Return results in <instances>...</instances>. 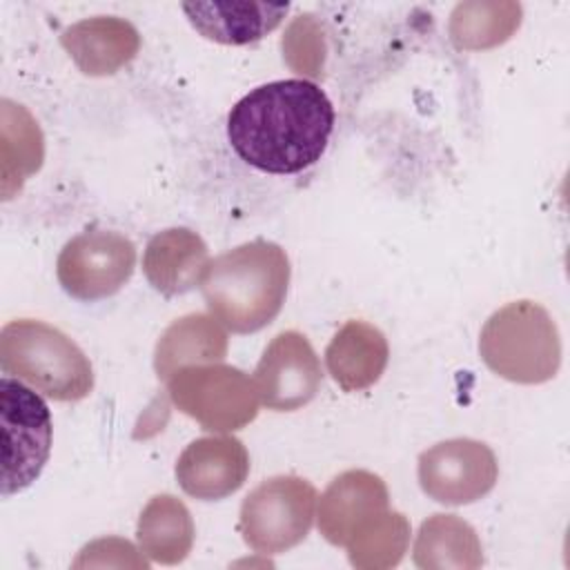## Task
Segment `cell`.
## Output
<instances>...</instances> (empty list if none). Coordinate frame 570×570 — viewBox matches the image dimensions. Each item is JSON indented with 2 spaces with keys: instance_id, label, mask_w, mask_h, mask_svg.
Returning <instances> with one entry per match:
<instances>
[{
  "instance_id": "6da1fadb",
  "label": "cell",
  "mask_w": 570,
  "mask_h": 570,
  "mask_svg": "<svg viewBox=\"0 0 570 570\" xmlns=\"http://www.w3.org/2000/svg\"><path fill=\"white\" fill-rule=\"evenodd\" d=\"M334 107L312 80L287 78L252 89L227 116L234 151L267 174H296L314 165L332 136Z\"/></svg>"
},
{
  "instance_id": "7a4b0ae2",
  "label": "cell",
  "mask_w": 570,
  "mask_h": 570,
  "mask_svg": "<svg viewBox=\"0 0 570 570\" xmlns=\"http://www.w3.org/2000/svg\"><path fill=\"white\" fill-rule=\"evenodd\" d=\"M289 285V258L269 240L238 245L209 263L203 296L216 321L249 334L276 318Z\"/></svg>"
},
{
  "instance_id": "3957f363",
  "label": "cell",
  "mask_w": 570,
  "mask_h": 570,
  "mask_svg": "<svg viewBox=\"0 0 570 570\" xmlns=\"http://www.w3.org/2000/svg\"><path fill=\"white\" fill-rule=\"evenodd\" d=\"M0 367L53 401H80L94 390L87 354L65 332L33 318L2 327Z\"/></svg>"
},
{
  "instance_id": "277c9868",
  "label": "cell",
  "mask_w": 570,
  "mask_h": 570,
  "mask_svg": "<svg viewBox=\"0 0 570 570\" xmlns=\"http://www.w3.org/2000/svg\"><path fill=\"white\" fill-rule=\"evenodd\" d=\"M479 352L492 372L514 383H543L557 374L561 361L557 325L532 301L497 309L481 330Z\"/></svg>"
},
{
  "instance_id": "5b68a950",
  "label": "cell",
  "mask_w": 570,
  "mask_h": 570,
  "mask_svg": "<svg viewBox=\"0 0 570 570\" xmlns=\"http://www.w3.org/2000/svg\"><path fill=\"white\" fill-rule=\"evenodd\" d=\"M2 428V497L22 492L42 472L53 439L51 412L45 399L22 381L0 379Z\"/></svg>"
},
{
  "instance_id": "8992f818",
  "label": "cell",
  "mask_w": 570,
  "mask_h": 570,
  "mask_svg": "<svg viewBox=\"0 0 570 570\" xmlns=\"http://www.w3.org/2000/svg\"><path fill=\"white\" fill-rule=\"evenodd\" d=\"M316 490L301 476H274L256 485L240 505L238 528L261 554H278L301 543L314 521Z\"/></svg>"
},
{
  "instance_id": "52a82bcc",
  "label": "cell",
  "mask_w": 570,
  "mask_h": 570,
  "mask_svg": "<svg viewBox=\"0 0 570 570\" xmlns=\"http://www.w3.org/2000/svg\"><path fill=\"white\" fill-rule=\"evenodd\" d=\"M174 405L205 430L232 432L258 414L254 379L229 365H187L169 381Z\"/></svg>"
},
{
  "instance_id": "ba28073f",
  "label": "cell",
  "mask_w": 570,
  "mask_h": 570,
  "mask_svg": "<svg viewBox=\"0 0 570 570\" xmlns=\"http://www.w3.org/2000/svg\"><path fill=\"white\" fill-rule=\"evenodd\" d=\"M136 247L114 229H85L60 252L56 272L62 289L78 301L114 296L134 274Z\"/></svg>"
},
{
  "instance_id": "9c48e42d",
  "label": "cell",
  "mask_w": 570,
  "mask_h": 570,
  "mask_svg": "<svg viewBox=\"0 0 570 570\" xmlns=\"http://www.w3.org/2000/svg\"><path fill=\"white\" fill-rule=\"evenodd\" d=\"M497 476L494 452L474 439L441 441L419 456V483L439 503H472L494 488Z\"/></svg>"
},
{
  "instance_id": "30bf717a",
  "label": "cell",
  "mask_w": 570,
  "mask_h": 570,
  "mask_svg": "<svg viewBox=\"0 0 570 570\" xmlns=\"http://www.w3.org/2000/svg\"><path fill=\"white\" fill-rule=\"evenodd\" d=\"M321 376V363L309 341L298 332H281L265 347L254 370V385L263 405L292 412L316 396Z\"/></svg>"
},
{
  "instance_id": "8fae6325",
  "label": "cell",
  "mask_w": 570,
  "mask_h": 570,
  "mask_svg": "<svg viewBox=\"0 0 570 570\" xmlns=\"http://www.w3.org/2000/svg\"><path fill=\"white\" fill-rule=\"evenodd\" d=\"M249 474V454L234 436L191 441L176 463L178 485L194 499L218 501L236 492Z\"/></svg>"
},
{
  "instance_id": "7c38bea8",
  "label": "cell",
  "mask_w": 570,
  "mask_h": 570,
  "mask_svg": "<svg viewBox=\"0 0 570 570\" xmlns=\"http://www.w3.org/2000/svg\"><path fill=\"white\" fill-rule=\"evenodd\" d=\"M385 510L387 488L381 476L350 470L336 476L321 497L318 528L330 543L347 546L363 525Z\"/></svg>"
},
{
  "instance_id": "4fadbf2b",
  "label": "cell",
  "mask_w": 570,
  "mask_h": 570,
  "mask_svg": "<svg viewBox=\"0 0 570 570\" xmlns=\"http://www.w3.org/2000/svg\"><path fill=\"white\" fill-rule=\"evenodd\" d=\"M209 263L203 238L191 229L174 227L156 234L147 243L142 269L154 289L165 296H176L203 285Z\"/></svg>"
},
{
  "instance_id": "5bb4252c",
  "label": "cell",
  "mask_w": 570,
  "mask_h": 570,
  "mask_svg": "<svg viewBox=\"0 0 570 570\" xmlns=\"http://www.w3.org/2000/svg\"><path fill=\"white\" fill-rule=\"evenodd\" d=\"M287 2H185L183 11L191 27L220 45H249L274 31Z\"/></svg>"
},
{
  "instance_id": "9a60e30c",
  "label": "cell",
  "mask_w": 570,
  "mask_h": 570,
  "mask_svg": "<svg viewBox=\"0 0 570 570\" xmlns=\"http://www.w3.org/2000/svg\"><path fill=\"white\" fill-rule=\"evenodd\" d=\"M387 341L365 321H347L325 350L332 379L345 390H363L379 381L387 365Z\"/></svg>"
},
{
  "instance_id": "2e32d148",
  "label": "cell",
  "mask_w": 570,
  "mask_h": 570,
  "mask_svg": "<svg viewBox=\"0 0 570 570\" xmlns=\"http://www.w3.org/2000/svg\"><path fill=\"white\" fill-rule=\"evenodd\" d=\"M62 45L89 76L114 73L138 51V31L120 18H91L62 31Z\"/></svg>"
},
{
  "instance_id": "e0dca14e",
  "label": "cell",
  "mask_w": 570,
  "mask_h": 570,
  "mask_svg": "<svg viewBox=\"0 0 570 570\" xmlns=\"http://www.w3.org/2000/svg\"><path fill=\"white\" fill-rule=\"evenodd\" d=\"M227 352V334L207 314H189L171 323L156 345L158 379L169 381L185 365L220 361Z\"/></svg>"
},
{
  "instance_id": "ac0fdd59",
  "label": "cell",
  "mask_w": 570,
  "mask_h": 570,
  "mask_svg": "<svg viewBox=\"0 0 570 570\" xmlns=\"http://www.w3.org/2000/svg\"><path fill=\"white\" fill-rule=\"evenodd\" d=\"M138 541L154 561H183L194 541V523L185 503L171 494L154 497L140 514Z\"/></svg>"
}]
</instances>
